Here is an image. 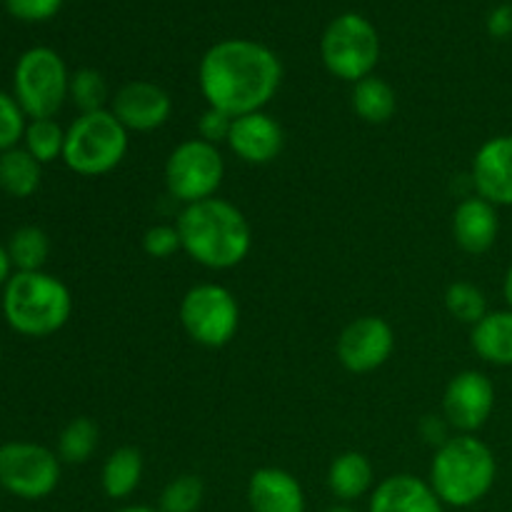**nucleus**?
Here are the masks:
<instances>
[{
  "instance_id": "obj_37",
  "label": "nucleus",
  "mask_w": 512,
  "mask_h": 512,
  "mask_svg": "<svg viewBox=\"0 0 512 512\" xmlns=\"http://www.w3.org/2000/svg\"><path fill=\"white\" fill-rule=\"evenodd\" d=\"M503 295H505V300H508V308L512 310V265H510V268H508V273H505Z\"/></svg>"
},
{
  "instance_id": "obj_12",
  "label": "nucleus",
  "mask_w": 512,
  "mask_h": 512,
  "mask_svg": "<svg viewBox=\"0 0 512 512\" xmlns=\"http://www.w3.org/2000/svg\"><path fill=\"white\" fill-rule=\"evenodd\" d=\"M495 410V385L480 370L453 375L443 393V418L455 433L475 435Z\"/></svg>"
},
{
  "instance_id": "obj_23",
  "label": "nucleus",
  "mask_w": 512,
  "mask_h": 512,
  "mask_svg": "<svg viewBox=\"0 0 512 512\" xmlns=\"http://www.w3.org/2000/svg\"><path fill=\"white\" fill-rule=\"evenodd\" d=\"M43 165L23 148H10L0 153V190L10 198H30L40 188Z\"/></svg>"
},
{
  "instance_id": "obj_3",
  "label": "nucleus",
  "mask_w": 512,
  "mask_h": 512,
  "mask_svg": "<svg viewBox=\"0 0 512 512\" xmlns=\"http://www.w3.org/2000/svg\"><path fill=\"white\" fill-rule=\"evenodd\" d=\"M498 480V458L478 435L455 433L435 448L428 483L448 508H473Z\"/></svg>"
},
{
  "instance_id": "obj_8",
  "label": "nucleus",
  "mask_w": 512,
  "mask_h": 512,
  "mask_svg": "<svg viewBox=\"0 0 512 512\" xmlns=\"http://www.w3.org/2000/svg\"><path fill=\"white\" fill-rule=\"evenodd\" d=\"M178 320L185 335L200 348H225L240 330L238 298L220 283H198L180 300Z\"/></svg>"
},
{
  "instance_id": "obj_24",
  "label": "nucleus",
  "mask_w": 512,
  "mask_h": 512,
  "mask_svg": "<svg viewBox=\"0 0 512 512\" xmlns=\"http://www.w3.org/2000/svg\"><path fill=\"white\" fill-rule=\"evenodd\" d=\"M100 445V428L95 420L85 418H73L58 435V453L60 463H68V465H83L88 463L90 458L95 455Z\"/></svg>"
},
{
  "instance_id": "obj_28",
  "label": "nucleus",
  "mask_w": 512,
  "mask_h": 512,
  "mask_svg": "<svg viewBox=\"0 0 512 512\" xmlns=\"http://www.w3.org/2000/svg\"><path fill=\"white\" fill-rule=\"evenodd\" d=\"M110 90L103 75L95 68H80L70 75L68 100L78 108V113H95L110 105Z\"/></svg>"
},
{
  "instance_id": "obj_26",
  "label": "nucleus",
  "mask_w": 512,
  "mask_h": 512,
  "mask_svg": "<svg viewBox=\"0 0 512 512\" xmlns=\"http://www.w3.org/2000/svg\"><path fill=\"white\" fill-rule=\"evenodd\" d=\"M23 148L38 160L40 165L63 160L65 150V128L55 118L28 120L23 135Z\"/></svg>"
},
{
  "instance_id": "obj_40",
  "label": "nucleus",
  "mask_w": 512,
  "mask_h": 512,
  "mask_svg": "<svg viewBox=\"0 0 512 512\" xmlns=\"http://www.w3.org/2000/svg\"><path fill=\"white\" fill-rule=\"evenodd\" d=\"M0 358H3V348H0Z\"/></svg>"
},
{
  "instance_id": "obj_1",
  "label": "nucleus",
  "mask_w": 512,
  "mask_h": 512,
  "mask_svg": "<svg viewBox=\"0 0 512 512\" xmlns=\"http://www.w3.org/2000/svg\"><path fill=\"white\" fill-rule=\"evenodd\" d=\"M280 83V58L258 40H220L205 50L198 65V85L205 103L233 118L268 108Z\"/></svg>"
},
{
  "instance_id": "obj_32",
  "label": "nucleus",
  "mask_w": 512,
  "mask_h": 512,
  "mask_svg": "<svg viewBox=\"0 0 512 512\" xmlns=\"http://www.w3.org/2000/svg\"><path fill=\"white\" fill-rule=\"evenodd\" d=\"M233 115L223 113L218 108H205L198 118V138L205 140L210 145H225L230 138V130H233Z\"/></svg>"
},
{
  "instance_id": "obj_25",
  "label": "nucleus",
  "mask_w": 512,
  "mask_h": 512,
  "mask_svg": "<svg viewBox=\"0 0 512 512\" xmlns=\"http://www.w3.org/2000/svg\"><path fill=\"white\" fill-rule=\"evenodd\" d=\"M8 255L13 260L15 273H35L43 270L50 255V238L38 225H23L8 240Z\"/></svg>"
},
{
  "instance_id": "obj_39",
  "label": "nucleus",
  "mask_w": 512,
  "mask_h": 512,
  "mask_svg": "<svg viewBox=\"0 0 512 512\" xmlns=\"http://www.w3.org/2000/svg\"><path fill=\"white\" fill-rule=\"evenodd\" d=\"M323 512H358L355 508H350V505H333V508L323 510Z\"/></svg>"
},
{
  "instance_id": "obj_6",
  "label": "nucleus",
  "mask_w": 512,
  "mask_h": 512,
  "mask_svg": "<svg viewBox=\"0 0 512 512\" xmlns=\"http://www.w3.org/2000/svg\"><path fill=\"white\" fill-rule=\"evenodd\" d=\"M70 75L65 60L53 48L38 45L25 50L13 73V98L25 118H55L68 103Z\"/></svg>"
},
{
  "instance_id": "obj_35",
  "label": "nucleus",
  "mask_w": 512,
  "mask_h": 512,
  "mask_svg": "<svg viewBox=\"0 0 512 512\" xmlns=\"http://www.w3.org/2000/svg\"><path fill=\"white\" fill-rule=\"evenodd\" d=\"M488 33L493 38H510L512 35V5H498L488 18Z\"/></svg>"
},
{
  "instance_id": "obj_18",
  "label": "nucleus",
  "mask_w": 512,
  "mask_h": 512,
  "mask_svg": "<svg viewBox=\"0 0 512 512\" xmlns=\"http://www.w3.org/2000/svg\"><path fill=\"white\" fill-rule=\"evenodd\" d=\"M368 512H445L428 480L410 473L380 480L368 498Z\"/></svg>"
},
{
  "instance_id": "obj_22",
  "label": "nucleus",
  "mask_w": 512,
  "mask_h": 512,
  "mask_svg": "<svg viewBox=\"0 0 512 512\" xmlns=\"http://www.w3.org/2000/svg\"><path fill=\"white\" fill-rule=\"evenodd\" d=\"M350 108L363 123L385 125L398 113V93H395L388 80L378 78V75H368V78L358 80L353 85Z\"/></svg>"
},
{
  "instance_id": "obj_27",
  "label": "nucleus",
  "mask_w": 512,
  "mask_h": 512,
  "mask_svg": "<svg viewBox=\"0 0 512 512\" xmlns=\"http://www.w3.org/2000/svg\"><path fill=\"white\" fill-rule=\"evenodd\" d=\"M445 308H448V313L458 323L470 325V328L490 313L483 288L468 283V280H458V283L448 285V290H445Z\"/></svg>"
},
{
  "instance_id": "obj_13",
  "label": "nucleus",
  "mask_w": 512,
  "mask_h": 512,
  "mask_svg": "<svg viewBox=\"0 0 512 512\" xmlns=\"http://www.w3.org/2000/svg\"><path fill=\"white\" fill-rule=\"evenodd\" d=\"M108 108L128 133H153L173 115V98L153 80H130L115 90Z\"/></svg>"
},
{
  "instance_id": "obj_20",
  "label": "nucleus",
  "mask_w": 512,
  "mask_h": 512,
  "mask_svg": "<svg viewBox=\"0 0 512 512\" xmlns=\"http://www.w3.org/2000/svg\"><path fill=\"white\" fill-rule=\"evenodd\" d=\"M470 345L485 363L512 368V310H490L470 328Z\"/></svg>"
},
{
  "instance_id": "obj_19",
  "label": "nucleus",
  "mask_w": 512,
  "mask_h": 512,
  "mask_svg": "<svg viewBox=\"0 0 512 512\" xmlns=\"http://www.w3.org/2000/svg\"><path fill=\"white\" fill-rule=\"evenodd\" d=\"M375 468L370 458L358 450L335 455L328 465V490L340 505H353L370 498L375 490Z\"/></svg>"
},
{
  "instance_id": "obj_11",
  "label": "nucleus",
  "mask_w": 512,
  "mask_h": 512,
  "mask_svg": "<svg viewBox=\"0 0 512 512\" xmlns=\"http://www.w3.org/2000/svg\"><path fill=\"white\" fill-rule=\"evenodd\" d=\"M395 353V330L380 315L355 318L340 330L335 355L338 363L353 375H368L383 368Z\"/></svg>"
},
{
  "instance_id": "obj_9",
  "label": "nucleus",
  "mask_w": 512,
  "mask_h": 512,
  "mask_svg": "<svg viewBox=\"0 0 512 512\" xmlns=\"http://www.w3.org/2000/svg\"><path fill=\"white\" fill-rule=\"evenodd\" d=\"M163 175L168 195L183 208L215 198L225 180L223 150L200 138L183 140L170 150Z\"/></svg>"
},
{
  "instance_id": "obj_33",
  "label": "nucleus",
  "mask_w": 512,
  "mask_h": 512,
  "mask_svg": "<svg viewBox=\"0 0 512 512\" xmlns=\"http://www.w3.org/2000/svg\"><path fill=\"white\" fill-rule=\"evenodd\" d=\"M5 8L13 18L23 23H43L58 15L63 8V0H5Z\"/></svg>"
},
{
  "instance_id": "obj_17",
  "label": "nucleus",
  "mask_w": 512,
  "mask_h": 512,
  "mask_svg": "<svg viewBox=\"0 0 512 512\" xmlns=\"http://www.w3.org/2000/svg\"><path fill=\"white\" fill-rule=\"evenodd\" d=\"M248 505L250 512H305L308 498H305L303 483L290 470L265 465L258 468L248 480Z\"/></svg>"
},
{
  "instance_id": "obj_5",
  "label": "nucleus",
  "mask_w": 512,
  "mask_h": 512,
  "mask_svg": "<svg viewBox=\"0 0 512 512\" xmlns=\"http://www.w3.org/2000/svg\"><path fill=\"white\" fill-rule=\"evenodd\" d=\"M130 148V133L110 108L78 113L65 128L63 163L83 178H100L118 168Z\"/></svg>"
},
{
  "instance_id": "obj_29",
  "label": "nucleus",
  "mask_w": 512,
  "mask_h": 512,
  "mask_svg": "<svg viewBox=\"0 0 512 512\" xmlns=\"http://www.w3.org/2000/svg\"><path fill=\"white\" fill-rule=\"evenodd\" d=\"M205 498V485L198 475H175L158 500L160 512H198Z\"/></svg>"
},
{
  "instance_id": "obj_16",
  "label": "nucleus",
  "mask_w": 512,
  "mask_h": 512,
  "mask_svg": "<svg viewBox=\"0 0 512 512\" xmlns=\"http://www.w3.org/2000/svg\"><path fill=\"white\" fill-rule=\"evenodd\" d=\"M453 240L463 253L485 255L493 250L500 235V215L493 203H488L480 195H468L460 200L453 210L450 220Z\"/></svg>"
},
{
  "instance_id": "obj_30",
  "label": "nucleus",
  "mask_w": 512,
  "mask_h": 512,
  "mask_svg": "<svg viewBox=\"0 0 512 512\" xmlns=\"http://www.w3.org/2000/svg\"><path fill=\"white\" fill-rule=\"evenodd\" d=\"M25 125H28V118L20 110L18 100L0 90V153L23 143Z\"/></svg>"
},
{
  "instance_id": "obj_15",
  "label": "nucleus",
  "mask_w": 512,
  "mask_h": 512,
  "mask_svg": "<svg viewBox=\"0 0 512 512\" xmlns=\"http://www.w3.org/2000/svg\"><path fill=\"white\" fill-rule=\"evenodd\" d=\"M225 145L245 165H270L283 153L285 130L278 118L258 110L233 120V130Z\"/></svg>"
},
{
  "instance_id": "obj_2",
  "label": "nucleus",
  "mask_w": 512,
  "mask_h": 512,
  "mask_svg": "<svg viewBox=\"0 0 512 512\" xmlns=\"http://www.w3.org/2000/svg\"><path fill=\"white\" fill-rule=\"evenodd\" d=\"M175 228L180 233L183 253L205 270H233L253 250V228L235 203L225 198H208L185 205Z\"/></svg>"
},
{
  "instance_id": "obj_4",
  "label": "nucleus",
  "mask_w": 512,
  "mask_h": 512,
  "mask_svg": "<svg viewBox=\"0 0 512 512\" xmlns=\"http://www.w3.org/2000/svg\"><path fill=\"white\" fill-rule=\"evenodd\" d=\"M3 315L10 328L25 338H50L73 315L70 288L45 270L13 273L3 288Z\"/></svg>"
},
{
  "instance_id": "obj_34",
  "label": "nucleus",
  "mask_w": 512,
  "mask_h": 512,
  "mask_svg": "<svg viewBox=\"0 0 512 512\" xmlns=\"http://www.w3.org/2000/svg\"><path fill=\"white\" fill-rule=\"evenodd\" d=\"M450 425L448 420L443 418V415H425V420L420 423V435H423L425 440H428L430 445H435V448H440V445L445 443V440L450 438Z\"/></svg>"
},
{
  "instance_id": "obj_36",
  "label": "nucleus",
  "mask_w": 512,
  "mask_h": 512,
  "mask_svg": "<svg viewBox=\"0 0 512 512\" xmlns=\"http://www.w3.org/2000/svg\"><path fill=\"white\" fill-rule=\"evenodd\" d=\"M15 268H13V260H10L8 255V248L5 245H0V285L5 288V283H8L10 278H13Z\"/></svg>"
},
{
  "instance_id": "obj_31",
  "label": "nucleus",
  "mask_w": 512,
  "mask_h": 512,
  "mask_svg": "<svg viewBox=\"0 0 512 512\" xmlns=\"http://www.w3.org/2000/svg\"><path fill=\"white\" fill-rule=\"evenodd\" d=\"M143 250L153 260H170L183 253L180 233L175 223H155L143 233Z\"/></svg>"
},
{
  "instance_id": "obj_38",
  "label": "nucleus",
  "mask_w": 512,
  "mask_h": 512,
  "mask_svg": "<svg viewBox=\"0 0 512 512\" xmlns=\"http://www.w3.org/2000/svg\"><path fill=\"white\" fill-rule=\"evenodd\" d=\"M115 512H160V508H153V505H125V508H118Z\"/></svg>"
},
{
  "instance_id": "obj_21",
  "label": "nucleus",
  "mask_w": 512,
  "mask_h": 512,
  "mask_svg": "<svg viewBox=\"0 0 512 512\" xmlns=\"http://www.w3.org/2000/svg\"><path fill=\"white\" fill-rule=\"evenodd\" d=\"M143 453L133 445H120L100 468V488L105 498L128 500L143 483Z\"/></svg>"
},
{
  "instance_id": "obj_14",
  "label": "nucleus",
  "mask_w": 512,
  "mask_h": 512,
  "mask_svg": "<svg viewBox=\"0 0 512 512\" xmlns=\"http://www.w3.org/2000/svg\"><path fill=\"white\" fill-rule=\"evenodd\" d=\"M470 183L495 208H512V135H495L475 150Z\"/></svg>"
},
{
  "instance_id": "obj_10",
  "label": "nucleus",
  "mask_w": 512,
  "mask_h": 512,
  "mask_svg": "<svg viewBox=\"0 0 512 512\" xmlns=\"http://www.w3.org/2000/svg\"><path fill=\"white\" fill-rule=\"evenodd\" d=\"M58 453L45 445L13 440L0 445V488L20 500H43L60 483Z\"/></svg>"
},
{
  "instance_id": "obj_7",
  "label": "nucleus",
  "mask_w": 512,
  "mask_h": 512,
  "mask_svg": "<svg viewBox=\"0 0 512 512\" xmlns=\"http://www.w3.org/2000/svg\"><path fill=\"white\" fill-rule=\"evenodd\" d=\"M320 58L325 70L343 83L375 75L380 60V35L368 18L358 13H343L325 28L320 40Z\"/></svg>"
}]
</instances>
